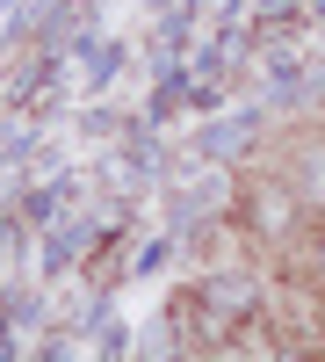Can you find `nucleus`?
<instances>
[{"label": "nucleus", "mask_w": 325, "mask_h": 362, "mask_svg": "<svg viewBox=\"0 0 325 362\" xmlns=\"http://www.w3.org/2000/svg\"><path fill=\"white\" fill-rule=\"evenodd\" d=\"M202 297L224 305V312H253V283H246V276H210V283H202Z\"/></svg>", "instance_id": "nucleus-1"}]
</instances>
